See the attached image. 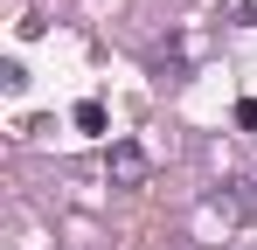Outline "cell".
Returning a JSON list of instances; mask_svg holds the SVG:
<instances>
[{
  "label": "cell",
  "mask_w": 257,
  "mask_h": 250,
  "mask_svg": "<svg viewBox=\"0 0 257 250\" xmlns=\"http://www.w3.org/2000/svg\"><path fill=\"white\" fill-rule=\"evenodd\" d=\"M146 174H153L146 146H139V139H111V153H104V181H111V188H146Z\"/></svg>",
  "instance_id": "1"
},
{
  "label": "cell",
  "mask_w": 257,
  "mask_h": 250,
  "mask_svg": "<svg viewBox=\"0 0 257 250\" xmlns=\"http://www.w3.org/2000/svg\"><path fill=\"white\" fill-rule=\"evenodd\" d=\"M70 118H77V132H90V139H97V132H104V104H97V97H84Z\"/></svg>",
  "instance_id": "2"
},
{
  "label": "cell",
  "mask_w": 257,
  "mask_h": 250,
  "mask_svg": "<svg viewBox=\"0 0 257 250\" xmlns=\"http://www.w3.org/2000/svg\"><path fill=\"white\" fill-rule=\"evenodd\" d=\"M0 83H7V90H14V97H21V90H28V70H21V56H7V63H0Z\"/></svg>",
  "instance_id": "3"
},
{
  "label": "cell",
  "mask_w": 257,
  "mask_h": 250,
  "mask_svg": "<svg viewBox=\"0 0 257 250\" xmlns=\"http://www.w3.org/2000/svg\"><path fill=\"white\" fill-rule=\"evenodd\" d=\"M236 125H243V132H257V97H236Z\"/></svg>",
  "instance_id": "4"
},
{
  "label": "cell",
  "mask_w": 257,
  "mask_h": 250,
  "mask_svg": "<svg viewBox=\"0 0 257 250\" xmlns=\"http://www.w3.org/2000/svg\"><path fill=\"white\" fill-rule=\"evenodd\" d=\"M229 14H236L243 28H257V0H229Z\"/></svg>",
  "instance_id": "5"
}]
</instances>
